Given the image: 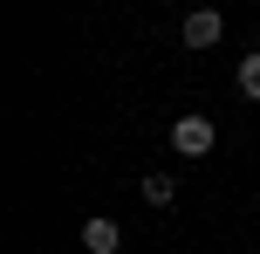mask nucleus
<instances>
[{
  "label": "nucleus",
  "mask_w": 260,
  "mask_h": 254,
  "mask_svg": "<svg viewBox=\"0 0 260 254\" xmlns=\"http://www.w3.org/2000/svg\"><path fill=\"white\" fill-rule=\"evenodd\" d=\"M212 145H219V131H212V117H199V110H185V117L171 124V151H178V158H206Z\"/></svg>",
  "instance_id": "nucleus-1"
},
{
  "label": "nucleus",
  "mask_w": 260,
  "mask_h": 254,
  "mask_svg": "<svg viewBox=\"0 0 260 254\" xmlns=\"http://www.w3.org/2000/svg\"><path fill=\"white\" fill-rule=\"evenodd\" d=\"M178 35H185V48H212V41L226 35V21H219L212 7H199V14H185V21H178Z\"/></svg>",
  "instance_id": "nucleus-2"
},
{
  "label": "nucleus",
  "mask_w": 260,
  "mask_h": 254,
  "mask_svg": "<svg viewBox=\"0 0 260 254\" xmlns=\"http://www.w3.org/2000/svg\"><path fill=\"white\" fill-rule=\"evenodd\" d=\"M82 247H89V254H117V247H123L117 220H82Z\"/></svg>",
  "instance_id": "nucleus-3"
},
{
  "label": "nucleus",
  "mask_w": 260,
  "mask_h": 254,
  "mask_svg": "<svg viewBox=\"0 0 260 254\" xmlns=\"http://www.w3.org/2000/svg\"><path fill=\"white\" fill-rule=\"evenodd\" d=\"M144 200H151V206H171V200H178V179H171V172H151V179H144Z\"/></svg>",
  "instance_id": "nucleus-4"
},
{
  "label": "nucleus",
  "mask_w": 260,
  "mask_h": 254,
  "mask_svg": "<svg viewBox=\"0 0 260 254\" xmlns=\"http://www.w3.org/2000/svg\"><path fill=\"white\" fill-rule=\"evenodd\" d=\"M233 76H240V96H253V103H260V55H240Z\"/></svg>",
  "instance_id": "nucleus-5"
}]
</instances>
